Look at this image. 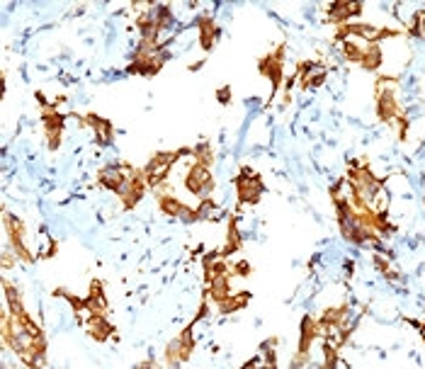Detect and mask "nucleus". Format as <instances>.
Listing matches in <instances>:
<instances>
[{"label":"nucleus","instance_id":"1a4fd4ad","mask_svg":"<svg viewBox=\"0 0 425 369\" xmlns=\"http://www.w3.org/2000/svg\"><path fill=\"white\" fill-rule=\"evenodd\" d=\"M146 189H148V184H146V178H144V171L134 168V173L127 178V182L119 187L117 197L122 199L124 209H134L139 202H141V197L146 194Z\"/></svg>","mask_w":425,"mask_h":369},{"label":"nucleus","instance_id":"6e6552de","mask_svg":"<svg viewBox=\"0 0 425 369\" xmlns=\"http://www.w3.org/2000/svg\"><path fill=\"white\" fill-rule=\"evenodd\" d=\"M3 223H5V233H8V243L13 246L15 256H17L20 260H24V262H34V256L29 253V248L24 246V226H22V221H20L17 217H13V214L5 212L3 214Z\"/></svg>","mask_w":425,"mask_h":369},{"label":"nucleus","instance_id":"bb28decb","mask_svg":"<svg viewBox=\"0 0 425 369\" xmlns=\"http://www.w3.org/2000/svg\"><path fill=\"white\" fill-rule=\"evenodd\" d=\"M217 100H219L222 104H229V102H231V88H229V86H222V88H219V91H217Z\"/></svg>","mask_w":425,"mask_h":369},{"label":"nucleus","instance_id":"393cba45","mask_svg":"<svg viewBox=\"0 0 425 369\" xmlns=\"http://www.w3.org/2000/svg\"><path fill=\"white\" fill-rule=\"evenodd\" d=\"M408 34L416 39H425V10H416L411 24H408Z\"/></svg>","mask_w":425,"mask_h":369},{"label":"nucleus","instance_id":"f3484780","mask_svg":"<svg viewBox=\"0 0 425 369\" xmlns=\"http://www.w3.org/2000/svg\"><path fill=\"white\" fill-rule=\"evenodd\" d=\"M318 321H314L311 316L302 318V333H299V355H309V347H311L314 338L318 336Z\"/></svg>","mask_w":425,"mask_h":369},{"label":"nucleus","instance_id":"9b49d317","mask_svg":"<svg viewBox=\"0 0 425 369\" xmlns=\"http://www.w3.org/2000/svg\"><path fill=\"white\" fill-rule=\"evenodd\" d=\"M81 124L83 127H90L95 134V143L98 146H109L114 141V127L107 117H100V114L90 112V114H83L81 117Z\"/></svg>","mask_w":425,"mask_h":369},{"label":"nucleus","instance_id":"412c9836","mask_svg":"<svg viewBox=\"0 0 425 369\" xmlns=\"http://www.w3.org/2000/svg\"><path fill=\"white\" fill-rule=\"evenodd\" d=\"M241 246H243V238H241V233H238V223H236V219H231V221H229L226 246H224L219 253H222V258H226V256H231V253H236Z\"/></svg>","mask_w":425,"mask_h":369},{"label":"nucleus","instance_id":"0eeeda50","mask_svg":"<svg viewBox=\"0 0 425 369\" xmlns=\"http://www.w3.org/2000/svg\"><path fill=\"white\" fill-rule=\"evenodd\" d=\"M42 127L47 134V148L49 151H59L63 139V127H66V114H61L56 107L42 109Z\"/></svg>","mask_w":425,"mask_h":369},{"label":"nucleus","instance_id":"ddd939ff","mask_svg":"<svg viewBox=\"0 0 425 369\" xmlns=\"http://www.w3.org/2000/svg\"><path fill=\"white\" fill-rule=\"evenodd\" d=\"M194 27L199 29V47L204 49V52H212L214 47H217V39H219V24L214 22L209 15H199L197 19H194Z\"/></svg>","mask_w":425,"mask_h":369},{"label":"nucleus","instance_id":"5701e85b","mask_svg":"<svg viewBox=\"0 0 425 369\" xmlns=\"http://www.w3.org/2000/svg\"><path fill=\"white\" fill-rule=\"evenodd\" d=\"M192 156H194V163H202V166L212 168V163H214L212 143H209V141H199L197 146H192Z\"/></svg>","mask_w":425,"mask_h":369},{"label":"nucleus","instance_id":"4be33fe9","mask_svg":"<svg viewBox=\"0 0 425 369\" xmlns=\"http://www.w3.org/2000/svg\"><path fill=\"white\" fill-rule=\"evenodd\" d=\"M364 49H367V47L357 44L355 39H345V42H340V52H343V56L348 58V61H353V63H360V61H362Z\"/></svg>","mask_w":425,"mask_h":369},{"label":"nucleus","instance_id":"a878e982","mask_svg":"<svg viewBox=\"0 0 425 369\" xmlns=\"http://www.w3.org/2000/svg\"><path fill=\"white\" fill-rule=\"evenodd\" d=\"M231 272H236L238 277H251L253 267H251V262H248V260H241V262H236V265L231 267Z\"/></svg>","mask_w":425,"mask_h":369},{"label":"nucleus","instance_id":"4468645a","mask_svg":"<svg viewBox=\"0 0 425 369\" xmlns=\"http://www.w3.org/2000/svg\"><path fill=\"white\" fill-rule=\"evenodd\" d=\"M357 15H362V3H331V5H328V19H326V22L348 24L350 19H355Z\"/></svg>","mask_w":425,"mask_h":369},{"label":"nucleus","instance_id":"9d476101","mask_svg":"<svg viewBox=\"0 0 425 369\" xmlns=\"http://www.w3.org/2000/svg\"><path fill=\"white\" fill-rule=\"evenodd\" d=\"M132 173H134V166H129V163H109V166H105L102 171L98 173V184L117 194L119 187L127 182V178L132 175Z\"/></svg>","mask_w":425,"mask_h":369},{"label":"nucleus","instance_id":"aec40b11","mask_svg":"<svg viewBox=\"0 0 425 369\" xmlns=\"http://www.w3.org/2000/svg\"><path fill=\"white\" fill-rule=\"evenodd\" d=\"M251 301V292H233L231 297L226 299V301L219 304V311L222 313H233V311H243L246 308V304Z\"/></svg>","mask_w":425,"mask_h":369},{"label":"nucleus","instance_id":"a211bd4d","mask_svg":"<svg viewBox=\"0 0 425 369\" xmlns=\"http://www.w3.org/2000/svg\"><path fill=\"white\" fill-rule=\"evenodd\" d=\"M231 277H217V279H212V282L207 284V297L212 299L214 304H222V301H226L229 297H231Z\"/></svg>","mask_w":425,"mask_h":369},{"label":"nucleus","instance_id":"423d86ee","mask_svg":"<svg viewBox=\"0 0 425 369\" xmlns=\"http://www.w3.org/2000/svg\"><path fill=\"white\" fill-rule=\"evenodd\" d=\"M185 189L194 197L202 199H209V194L214 192V175H212V168L209 166H202V163H192L185 175Z\"/></svg>","mask_w":425,"mask_h":369},{"label":"nucleus","instance_id":"f257e3e1","mask_svg":"<svg viewBox=\"0 0 425 369\" xmlns=\"http://www.w3.org/2000/svg\"><path fill=\"white\" fill-rule=\"evenodd\" d=\"M168 61V52L161 44H151V42H139V47L134 49L132 63L127 66L129 76H144V78H153L161 73V68L166 66Z\"/></svg>","mask_w":425,"mask_h":369},{"label":"nucleus","instance_id":"f8f14e48","mask_svg":"<svg viewBox=\"0 0 425 369\" xmlns=\"http://www.w3.org/2000/svg\"><path fill=\"white\" fill-rule=\"evenodd\" d=\"M85 308H88V316H107V297H105V284L100 279H93L88 289V297H85Z\"/></svg>","mask_w":425,"mask_h":369},{"label":"nucleus","instance_id":"6ab92c4d","mask_svg":"<svg viewBox=\"0 0 425 369\" xmlns=\"http://www.w3.org/2000/svg\"><path fill=\"white\" fill-rule=\"evenodd\" d=\"M382 63H384L382 47H379V44H367V49H364V56H362V61H360V66H362L364 71H369V73H377L379 68H382Z\"/></svg>","mask_w":425,"mask_h":369},{"label":"nucleus","instance_id":"b1692460","mask_svg":"<svg viewBox=\"0 0 425 369\" xmlns=\"http://www.w3.org/2000/svg\"><path fill=\"white\" fill-rule=\"evenodd\" d=\"M156 19H158V29H161V32L173 29L175 17H173V10H170V5H156Z\"/></svg>","mask_w":425,"mask_h":369},{"label":"nucleus","instance_id":"20e7f679","mask_svg":"<svg viewBox=\"0 0 425 369\" xmlns=\"http://www.w3.org/2000/svg\"><path fill=\"white\" fill-rule=\"evenodd\" d=\"M265 192V182L263 178L258 175V173L253 171V168L243 166L241 173L236 175V194H238V204H258L260 197H263Z\"/></svg>","mask_w":425,"mask_h":369},{"label":"nucleus","instance_id":"7ed1b4c3","mask_svg":"<svg viewBox=\"0 0 425 369\" xmlns=\"http://www.w3.org/2000/svg\"><path fill=\"white\" fill-rule=\"evenodd\" d=\"M284 54H287V44H279L275 52L265 54V56L258 61V71L263 73V76L270 81V86H272L270 102H272V97L277 95V91L282 88V83H284Z\"/></svg>","mask_w":425,"mask_h":369},{"label":"nucleus","instance_id":"f03ea898","mask_svg":"<svg viewBox=\"0 0 425 369\" xmlns=\"http://www.w3.org/2000/svg\"><path fill=\"white\" fill-rule=\"evenodd\" d=\"M192 156V148H175V151H158L151 156V161L141 168L144 178H146V184L151 189L161 187L163 182H168V175L173 171V166L180 161L183 156Z\"/></svg>","mask_w":425,"mask_h":369},{"label":"nucleus","instance_id":"cd10ccee","mask_svg":"<svg viewBox=\"0 0 425 369\" xmlns=\"http://www.w3.org/2000/svg\"><path fill=\"white\" fill-rule=\"evenodd\" d=\"M137 369H158V365L153 360H146V362H141V365H139Z\"/></svg>","mask_w":425,"mask_h":369},{"label":"nucleus","instance_id":"c85d7f7f","mask_svg":"<svg viewBox=\"0 0 425 369\" xmlns=\"http://www.w3.org/2000/svg\"><path fill=\"white\" fill-rule=\"evenodd\" d=\"M418 328H421V338H423V343H425V323H421Z\"/></svg>","mask_w":425,"mask_h":369},{"label":"nucleus","instance_id":"39448f33","mask_svg":"<svg viewBox=\"0 0 425 369\" xmlns=\"http://www.w3.org/2000/svg\"><path fill=\"white\" fill-rule=\"evenodd\" d=\"M194 323H197V318H194L192 323H190L187 328H185L183 333H180L178 338H173V340L168 343L166 347V362L170 369H180L183 362H187L190 357H192V350H194V338H192V328Z\"/></svg>","mask_w":425,"mask_h":369},{"label":"nucleus","instance_id":"dca6fc26","mask_svg":"<svg viewBox=\"0 0 425 369\" xmlns=\"http://www.w3.org/2000/svg\"><path fill=\"white\" fill-rule=\"evenodd\" d=\"M3 289H5V304H8V311L13 313L15 318L24 316L27 308H24V301H22V292H20L15 284H10L8 279H3Z\"/></svg>","mask_w":425,"mask_h":369},{"label":"nucleus","instance_id":"2eb2a0df","mask_svg":"<svg viewBox=\"0 0 425 369\" xmlns=\"http://www.w3.org/2000/svg\"><path fill=\"white\" fill-rule=\"evenodd\" d=\"M90 338H95L98 343H105L114 336V326L107 321V316H88V321L83 323Z\"/></svg>","mask_w":425,"mask_h":369}]
</instances>
